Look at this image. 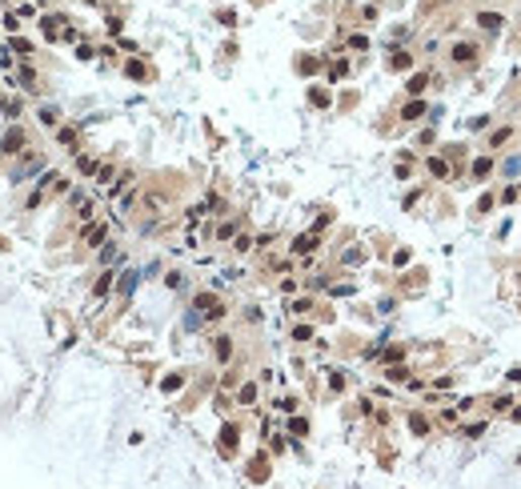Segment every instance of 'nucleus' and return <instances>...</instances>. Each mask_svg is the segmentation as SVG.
Segmentation results:
<instances>
[{
	"mask_svg": "<svg viewBox=\"0 0 521 489\" xmlns=\"http://www.w3.org/2000/svg\"><path fill=\"white\" fill-rule=\"evenodd\" d=\"M101 237H104V225H97V229H89V233H84V241H89V245H97Z\"/></svg>",
	"mask_w": 521,
	"mask_h": 489,
	"instance_id": "13",
	"label": "nucleus"
},
{
	"mask_svg": "<svg viewBox=\"0 0 521 489\" xmlns=\"http://www.w3.org/2000/svg\"><path fill=\"white\" fill-rule=\"evenodd\" d=\"M517 193H521V189H517Z\"/></svg>",
	"mask_w": 521,
	"mask_h": 489,
	"instance_id": "16",
	"label": "nucleus"
},
{
	"mask_svg": "<svg viewBox=\"0 0 521 489\" xmlns=\"http://www.w3.org/2000/svg\"><path fill=\"white\" fill-rule=\"evenodd\" d=\"M429 168H433L437 176H449V172H453V168H449V164L441 161V157H429Z\"/></svg>",
	"mask_w": 521,
	"mask_h": 489,
	"instance_id": "7",
	"label": "nucleus"
},
{
	"mask_svg": "<svg viewBox=\"0 0 521 489\" xmlns=\"http://www.w3.org/2000/svg\"><path fill=\"white\" fill-rule=\"evenodd\" d=\"M489 172H493V161H489V157H481V161L473 164V181H485Z\"/></svg>",
	"mask_w": 521,
	"mask_h": 489,
	"instance_id": "4",
	"label": "nucleus"
},
{
	"mask_svg": "<svg viewBox=\"0 0 521 489\" xmlns=\"http://www.w3.org/2000/svg\"><path fill=\"white\" fill-rule=\"evenodd\" d=\"M345 72H349V64H345V60H337V64H333V68H329V80H341V76H345Z\"/></svg>",
	"mask_w": 521,
	"mask_h": 489,
	"instance_id": "11",
	"label": "nucleus"
},
{
	"mask_svg": "<svg viewBox=\"0 0 521 489\" xmlns=\"http://www.w3.org/2000/svg\"><path fill=\"white\" fill-rule=\"evenodd\" d=\"M253 397H257V385H245V389H241V401H245V405H249V401H253Z\"/></svg>",
	"mask_w": 521,
	"mask_h": 489,
	"instance_id": "15",
	"label": "nucleus"
},
{
	"mask_svg": "<svg viewBox=\"0 0 521 489\" xmlns=\"http://www.w3.org/2000/svg\"><path fill=\"white\" fill-rule=\"evenodd\" d=\"M389 68H393V72H405V68H413V56H409V53H393Z\"/></svg>",
	"mask_w": 521,
	"mask_h": 489,
	"instance_id": "3",
	"label": "nucleus"
},
{
	"mask_svg": "<svg viewBox=\"0 0 521 489\" xmlns=\"http://www.w3.org/2000/svg\"><path fill=\"white\" fill-rule=\"evenodd\" d=\"M181 385H185V377H181V373H172V377H164V385H160V389H164V393H177Z\"/></svg>",
	"mask_w": 521,
	"mask_h": 489,
	"instance_id": "9",
	"label": "nucleus"
},
{
	"mask_svg": "<svg viewBox=\"0 0 521 489\" xmlns=\"http://www.w3.org/2000/svg\"><path fill=\"white\" fill-rule=\"evenodd\" d=\"M449 60H453V64H473V68H477V60H481V49H477V45H473V40H461V45H453V49H449Z\"/></svg>",
	"mask_w": 521,
	"mask_h": 489,
	"instance_id": "1",
	"label": "nucleus"
},
{
	"mask_svg": "<svg viewBox=\"0 0 521 489\" xmlns=\"http://www.w3.org/2000/svg\"><path fill=\"white\" fill-rule=\"evenodd\" d=\"M401 357H405V349H401V345H393V349H385V357H381V361H401Z\"/></svg>",
	"mask_w": 521,
	"mask_h": 489,
	"instance_id": "12",
	"label": "nucleus"
},
{
	"mask_svg": "<svg viewBox=\"0 0 521 489\" xmlns=\"http://www.w3.org/2000/svg\"><path fill=\"white\" fill-rule=\"evenodd\" d=\"M421 112H425V101H409V105L401 109V116H405V120H417Z\"/></svg>",
	"mask_w": 521,
	"mask_h": 489,
	"instance_id": "5",
	"label": "nucleus"
},
{
	"mask_svg": "<svg viewBox=\"0 0 521 489\" xmlns=\"http://www.w3.org/2000/svg\"><path fill=\"white\" fill-rule=\"evenodd\" d=\"M473 24H477V28H485L489 36H497V32L505 28V16H501V12H477V16H473Z\"/></svg>",
	"mask_w": 521,
	"mask_h": 489,
	"instance_id": "2",
	"label": "nucleus"
},
{
	"mask_svg": "<svg viewBox=\"0 0 521 489\" xmlns=\"http://www.w3.org/2000/svg\"><path fill=\"white\" fill-rule=\"evenodd\" d=\"M216 357H221V361H229V357H233V341H229V337H221V341H216Z\"/></svg>",
	"mask_w": 521,
	"mask_h": 489,
	"instance_id": "6",
	"label": "nucleus"
},
{
	"mask_svg": "<svg viewBox=\"0 0 521 489\" xmlns=\"http://www.w3.org/2000/svg\"><path fill=\"white\" fill-rule=\"evenodd\" d=\"M425 84H429V72H417L413 80H409V93H413V97H417V93H421V88H425Z\"/></svg>",
	"mask_w": 521,
	"mask_h": 489,
	"instance_id": "8",
	"label": "nucleus"
},
{
	"mask_svg": "<svg viewBox=\"0 0 521 489\" xmlns=\"http://www.w3.org/2000/svg\"><path fill=\"white\" fill-rule=\"evenodd\" d=\"M293 337H297V341H309L313 329H309V325H297V329H293Z\"/></svg>",
	"mask_w": 521,
	"mask_h": 489,
	"instance_id": "14",
	"label": "nucleus"
},
{
	"mask_svg": "<svg viewBox=\"0 0 521 489\" xmlns=\"http://www.w3.org/2000/svg\"><path fill=\"white\" fill-rule=\"evenodd\" d=\"M509 137H513V128H497V132H493V137H489V145H493V149H497V145H505V141H509Z\"/></svg>",
	"mask_w": 521,
	"mask_h": 489,
	"instance_id": "10",
	"label": "nucleus"
}]
</instances>
